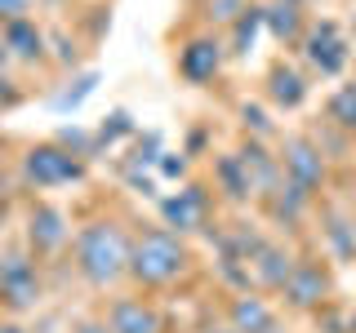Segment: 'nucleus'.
I'll return each instance as SVG.
<instances>
[{"mask_svg": "<svg viewBox=\"0 0 356 333\" xmlns=\"http://www.w3.org/2000/svg\"><path fill=\"white\" fill-rule=\"evenodd\" d=\"M0 36H5L14 62L36 67V62L49 58V36H44V27L36 22V14H31V18H18V22H5V27H0Z\"/></svg>", "mask_w": 356, "mask_h": 333, "instance_id": "obj_14", "label": "nucleus"}, {"mask_svg": "<svg viewBox=\"0 0 356 333\" xmlns=\"http://www.w3.org/2000/svg\"><path fill=\"white\" fill-rule=\"evenodd\" d=\"M40 302V258L31 249H5L0 253V311L22 316Z\"/></svg>", "mask_w": 356, "mask_h": 333, "instance_id": "obj_6", "label": "nucleus"}, {"mask_svg": "<svg viewBox=\"0 0 356 333\" xmlns=\"http://www.w3.org/2000/svg\"><path fill=\"white\" fill-rule=\"evenodd\" d=\"M0 333H27V325L14 320V316H0Z\"/></svg>", "mask_w": 356, "mask_h": 333, "instance_id": "obj_21", "label": "nucleus"}, {"mask_svg": "<svg viewBox=\"0 0 356 333\" xmlns=\"http://www.w3.org/2000/svg\"><path fill=\"white\" fill-rule=\"evenodd\" d=\"M9 62H14V53H9V44H5V36H0V76L9 71Z\"/></svg>", "mask_w": 356, "mask_h": 333, "instance_id": "obj_22", "label": "nucleus"}, {"mask_svg": "<svg viewBox=\"0 0 356 333\" xmlns=\"http://www.w3.org/2000/svg\"><path fill=\"white\" fill-rule=\"evenodd\" d=\"M263 22H267V31H272V36L281 40V44H298L312 18L303 14V5H289V0H272V5L263 9Z\"/></svg>", "mask_w": 356, "mask_h": 333, "instance_id": "obj_16", "label": "nucleus"}, {"mask_svg": "<svg viewBox=\"0 0 356 333\" xmlns=\"http://www.w3.org/2000/svg\"><path fill=\"white\" fill-rule=\"evenodd\" d=\"M325 125L356 138V76L352 80H339V89H330L325 98Z\"/></svg>", "mask_w": 356, "mask_h": 333, "instance_id": "obj_17", "label": "nucleus"}, {"mask_svg": "<svg viewBox=\"0 0 356 333\" xmlns=\"http://www.w3.org/2000/svg\"><path fill=\"white\" fill-rule=\"evenodd\" d=\"M72 218L63 214L58 205H49V200H36L27 214V249L36 253V258H54V253L72 249Z\"/></svg>", "mask_w": 356, "mask_h": 333, "instance_id": "obj_11", "label": "nucleus"}, {"mask_svg": "<svg viewBox=\"0 0 356 333\" xmlns=\"http://www.w3.org/2000/svg\"><path fill=\"white\" fill-rule=\"evenodd\" d=\"M5 218H9V196H5V187H0V227H5Z\"/></svg>", "mask_w": 356, "mask_h": 333, "instance_id": "obj_23", "label": "nucleus"}, {"mask_svg": "<svg viewBox=\"0 0 356 333\" xmlns=\"http://www.w3.org/2000/svg\"><path fill=\"white\" fill-rule=\"evenodd\" d=\"M352 40H356V18H352Z\"/></svg>", "mask_w": 356, "mask_h": 333, "instance_id": "obj_25", "label": "nucleus"}, {"mask_svg": "<svg viewBox=\"0 0 356 333\" xmlns=\"http://www.w3.org/2000/svg\"><path fill=\"white\" fill-rule=\"evenodd\" d=\"M196 266V253L178 231L170 227H143L134 231V249H129V284L138 293H161L174 289L178 280H187Z\"/></svg>", "mask_w": 356, "mask_h": 333, "instance_id": "obj_2", "label": "nucleus"}, {"mask_svg": "<svg viewBox=\"0 0 356 333\" xmlns=\"http://www.w3.org/2000/svg\"><path fill=\"white\" fill-rule=\"evenodd\" d=\"M263 94H267V103H272L276 111H298L307 103V94H312V76L298 62L276 58L272 67H267V76H263Z\"/></svg>", "mask_w": 356, "mask_h": 333, "instance_id": "obj_13", "label": "nucleus"}, {"mask_svg": "<svg viewBox=\"0 0 356 333\" xmlns=\"http://www.w3.org/2000/svg\"><path fill=\"white\" fill-rule=\"evenodd\" d=\"M214 191L227 200V205H250V200H259V196H254V182H250V173H245V164H241L236 151L214 155Z\"/></svg>", "mask_w": 356, "mask_h": 333, "instance_id": "obj_15", "label": "nucleus"}, {"mask_svg": "<svg viewBox=\"0 0 356 333\" xmlns=\"http://www.w3.org/2000/svg\"><path fill=\"white\" fill-rule=\"evenodd\" d=\"M298 53H303V62H307V76L339 80L352 62V40L343 36V27L334 18H312L303 40H298Z\"/></svg>", "mask_w": 356, "mask_h": 333, "instance_id": "obj_5", "label": "nucleus"}, {"mask_svg": "<svg viewBox=\"0 0 356 333\" xmlns=\"http://www.w3.org/2000/svg\"><path fill=\"white\" fill-rule=\"evenodd\" d=\"M276 160H281V173L289 187H298L303 196L316 200L330 182V155L321 151V142L312 133H285L276 142Z\"/></svg>", "mask_w": 356, "mask_h": 333, "instance_id": "obj_3", "label": "nucleus"}, {"mask_svg": "<svg viewBox=\"0 0 356 333\" xmlns=\"http://www.w3.org/2000/svg\"><path fill=\"white\" fill-rule=\"evenodd\" d=\"M103 316L111 333H170V316L152 293H116Z\"/></svg>", "mask_w": 356, "mask_h": 333, "instance_id": "obj_10", "label": "nucleus"}, {"mask_svg": "<svg viewBox=\"0 0 356 333\" xmlns=\"http://www.w3.org/2000/svg\"><path fill=\"white\" fill-rule=\"evenodd\" d=\"M209 214H214V196H209L200 182H187V187H178L174 196H165V200H161V218H165L161 227L178 231V236L209 227Z\"/></svg>", "mask_w": 356, "mask_h": 333, "instance_id": "obj_12", "label": "nucleus"}, {"mask_svg": "<svg viewBox=\"0 0 356 333\" xmlns=\"http://www.w3.org/2000/svg\"><path fill=\"white\" fill-rule=\"evenodd\" d=\"M129 249H134V231L125 222L116 214H94L72 236V266L89 289L107 293L120 280H129Z\"/></svg>", "mask_w": 356, "mask_h": 333, "instance_id": "obj_1", "label": "nucleus"}, {"mask_svg": "<svg viewBox=\"0 0 356 333\" xmlns=\"http://www.w3.org/2000/svg\"><path fill=\"white\" fill-rule=\"evenodd\" d=\"M72 333H111V325H107V316H85L72 325Z\"/></svg>", "mask_w": 356, "mask_h": 333, "instance_id": "obj_20", "label": "nucleus"}, {"mask_svg": "<svg viewBox=\"0 0 356 333\" xmlns=\"http://www.w3.org/2000/svg\"><path fill=\"white\" fill-rule=\"evenodd\" d=\"M222 320L241 333H285L281 307H276L272 293H263V289H236V293H227Z\"/></svg>", "mask_w": 356, "mask_h": 333, "instance_id": "obj_9", "label": "nucleus"}, {"mask_svg": "<svg viewBox=\"0 0 356 333\" xmlns=\"http://www.w3.org/2000/svg\"><path fill=\"white\" fill-rule=\"evenodd\" d=\"M222 67H227V40L218 31H192L174 49V71H178V80L192 85V89L214 85L222 76Z\"/></svg>", "mask_w": 356, "mask_h": 333, "instance_id": "obj_7", "label": "nucleus"}, {"mask_svg": "<svg viewBox=\"0 0 356 333\" xmlns=\"http://www.w3.org/2000/svg\"><path fill=\"white\" fill-rule=\"evenodd\" d=\"M289 5H307V0H289Z\"/></svg>", "mask_w": 356, "mask_h": 333, "instance_id": "obj_26", "label": "nucleus"}, {"mask_svg": "<svg viewBox=\"0 0 356 333\" xmlns=\"http://www.w3.org/2000/svg\"><path fill=\"white\" fill-rule=\"evenodd\" d=\"M330 293H334L330 262L325 258H298L276 298H281L289 311H298V316H321V311L330 307Z\"/></svg>", "mask_w": 356, "mask_h": 333, "instance_id": "obj_8", "label": "nucleus"}, {"mask_svg": "<svg viewBox=\"0 0 356 333\" xmlns=\"http://www.w3.org/2000/svg\"><path fill=\"white\" fill-rule=\"evenodd\" d=\"M267 27L263 22V9H241L236 22L227 27V53H236V58H245V53L254 49V40H259V31Z\"/></svg>", "mask_w": 356, "mask_h": 333, "instance_id": "obj_18", "label": "nucleus"}, {"mask_svg": "<svg viewBox=\"0 0 356 333\" xmlns=\"http://www.w3.org/2000/svg\"><path fill=\"white\" fill-rule=\"evenodd\" d=\"M31 5H36V0H0V27H5V22H18V18H31Z\"/></svg>", "mask_w": 356, "mask_h": 333, "instance_id": "obj_19", "label": "nucleus"}, {"mask_svg": "<svg viewBox=\"0 0 356 333\" xmlns=\"http://www.w3.org/2000/svg\"><path fill=\"white\" fill-rule=\"evenodd\" d=\"M22 182L36 187V191H54V187L81 182L85 178V155L72 151L67 142H31L22 151Z\"/></svg>", "mask_w": 356, "mask_h": 333, "instance_id": "obj_4", "label": "nucleus"}, {"mask_svg": "<svg viewBox=\"0 0 356 333\" xmlns=\"http://www.w3.org/2000/svg\"><path fill=\"white\" fill-rule=\"evenodd\" d=\"M205 333H241V329H232V325H227V320H222V325H209Z\"/></svg>", "mask_w": 356, "mask_h": 333, "instance_id": "obj_24", "label": "nucleus"}]
</instances>
